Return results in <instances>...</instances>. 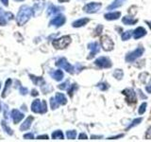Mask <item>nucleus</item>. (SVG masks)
Masks as SVG:
<instances>
[{
  "label": "nucleus",
  "mask_w": 151,
  "mask_h": 142,
  "mask_svg": "<svg viewBox=\"0 0 151 142\" xmlns=\"http://www.w3.org/2000/svg\"><path fill=\"white\" fill-rule=\"evenodd\" d=\"M33 14V9L28 6H23L20 8L16 16V21L19 26H23L29 20Z\"/></svg>",
  "instance_id": "1"
},
{
  "label": "nucleus",
  "mask_w": 151,
  "mask_h": 142,
  "mask_svg": "<svg viewBox=\"0 0 151 142\" xmlns=\"http://www.w3.org/2000/svg\"><path fill=\"white\" fill-rule=\"evenodd\" d=\"M71 43V37L68 35H65L59 38V39H56L52 42V45L57 49H63L65 47H67Z\"/></svg>",
  "instance_id": "2"
},
{
  "label": "nucleus",
  "mask_w": 151,
  "mask_h": 142,
  "mask_svg": "<svg viewBox=\"0 0 151 142\" xmlns=\"http://www.w3.org/2000/svg\"><path fill=\"white\" fill-rule=\"evenodd\" d=\"M31 111L34 113H40L45 114L47 111L46 102L45 101H41V99H35L31 104Z\"/></svg>",
  "instance_id": "3"
},
{
  "label": "nucleus",
  "mask_w": 151,
  "mask_h": 142,
  "mask_svg": "<svg viewBox=\"0 0 151 142\" xmlns=\"http://www.w3.org/2000/svg\"><path fill=\"white\" fill-rule=\"evenodd\" d=\"M144 51H145V49L141 46L138 47V49H136L135 50H133L126 56V62H127V63H132V62H134L136 59L140 58V57L144 54Z\"/></svg>",
  "instance_id": "4"
},
{
  "label": "nucleus",
  "mask_w": 151,
  "mask_h": 142,
  "mask_svg": "<svg viewBox=\"0 0 151 142\" xmlns=\"http://www.w3.org/2000/svg\"><path fill=\"white\" fill-rule=\"evenodd\" d=\"M100 43H101V46L105 51H111L113 49V47H114V44H113L112 40L108 35H103L101 37Z\"/></svg>",
  "instance_id": "5"
},
{
  "label": "nucleus",
  "mask_w": 151,
  "mask_h": 142,
  "mask_svg": "<svg viewBox=\"0 0 151 142\" xmlns=\"http://www.w3.org/2000/svg\"><path fill=\"white\" fill-rule=\"evenodd\" d=\"M56 65L66 70L68 73H71V74L74 73V66L72 64H70V63H68L67 60H66L65 58H60V60L57 61Z\"/></svg>",
  "instance_id": "6"
},
{
  "label": "nucleus",
  "mask_w": 151,
  "mask_h": 142,
  "mask_svg": "<svg viewBox=\"0 0 151 142\" xmlns=\"http://www.w3.org/2000/svg\"><path fill=\"white\" fill-rule=\"evenodd\" d=\"M94 64L100 68H110L112 65L111 60L107 58V57H99L94 61Z\"/></svg>",
  "instance_id": "7"
},
{
  "label": "nucleus",
  "mask_w": 151,
  "mask_h": 142,
  "mask_svg": "<svg viewBox=\"0 0 151 142\" xmlns=\"http://www.w3.org/2000/svg\"><path fill=\"white\" fill-rule=\"evenodd\" d=\"M101 8V3H96V2H92L88 3L85 5L83 8V11L86 12L87 13H96Z\"/></svg>",
  "instance_id": "8"
},
{
  "label": "nucleus",
  "mask_w": 151,
  "mask_h": 142,
  "mask_svg": "<svg viewBox=\"0 0 151 142\" xmlns=\"http://www.w3.org/2000/svg\"><path fill=\"white\" fill-rule=\"evenodd\" d=\"M122 93L126 96V99H127V101H129V102H130V103H135V102H136V101H137L136 93L133 91V89L127 88V89H125Z\"/></svg>",
  "instance_id": "9"
},
{
  "label": "nucleus",
  "mask_w": 151,
  "mask_h": 142,
  "mask_svg": "<svg viewBox=\"0 0 151 142\" xmlns=\"http://www.w3.org/2000/svg\"><path fill=\"white\" fill-rule=\"evenodd\" d=\"M88 47L91 49V53H90V56L88 57V59H91V58H93V57H94L99 52V50H100V46H99L98 43H96V42H93V43H91V44H89Z\"/></svg>",
  "instance_id": "10"
},
{
  "label": "nucleus",
  "mask_w": 151,
  "mask_h": 142,
  "mask_svg": "<svg viewBox=\"0 0 151 142\" xmlns=\"http://www.w3.org/2000/svg\"><path fill=\"white\" fill-rule=\"evenodd\" d=\"M24 117H25V115H24L23 113H21L19 110H17V109H13L12 111V117L13 122L15 123V124L20 122L24 118Z\"/></svg>",
  "instance_id": "11"
},
{
  "label": "nucleus",
  "mask_w": 151,
  "mask_h": 142,
  "mask_svg": "<svg viewBox=\"0 0 151 142\" xmlns=\"http://www.w3.org/2000/svg\"><path fill=\"white\" fill-rule=\"evenodd\" d=\"M65 21H66V19L63 15H58L50 21V25L55 26V27H60L65 23Z\"/></svg>",
  "instance_id": "12"
},
{
  "label": "nucleus",
  "mask_w": 151,
  "mask_h": 142,
  "mask_svg": "<svg viewBox=\"0 0 151 142\" xmlns=\"http://www.w3.org/2000/svg\"><path fill=\"white\" fill-rule=\"evenodd\" d=\"M44 6H45L44 0H38V1L34 4V7L32 8L34 15H38V14H40L42 12V9H44Z\"/></svg>",
  "instance_id": "13"
},
{
  "label": "nucleus",
  "mask_w": 151,
  "mask_h": 142,
  "mask_svg": "<svg viewBox=\"0 0 151 142\" xmlns=\"http://www.w3.org/2000/svg\"><path fill=\"white\" fill-rule=\"evenodd\" d=\"M50 75H51L52 78H53L54 80H58V82H60V80H63V76H64L63 72L60 69H57V70H54V71H51Z\"/></svg>",
  "instance_id": "14"
},
{
  "label": "nucleus",
  "mask_w": 151,
  "mask_h": 142,
  "mask_svg": "<svg viewBox=\"0 0 151 142\" xmlns=\"http://www.w3.org/2000/svg\"><path fill=\"white\" fill-rule=\"evenodd\" d=\"M146 34V30L143 27H139L137 28L136 30L133 31V37L134 39H139V38H142L143 36H145Z\"/></svg>",
  "instance_id": "15"
},
{
  "label": "nucleus",
  "mask_w": 151,
  "mask_h": 142,
  "mask_svg": "<svg viewBox=\"0 0 151 142\" xmlns=\"http://www.w3.org/2000/svg\"><path fill=\"white\" fill-rule=\"evenodd\" d=\"M33 120H34V118H33V117H28L27 120L22 123V125L20 126V130L21 131H26V130L29 129Z\"/></svg>",
  "instance_id": "16"
},
{
  "label": "nucleus",
  "mask_w": 151,
  "mask_h": 142,
  "mask_svg": "<svg viewBox=\"0 0 151 142\" xmlns=\"http://www.w3.org/2000/svg\"><path fill=\"white\" fill-rule=\"evenodd\" d=\"M121 16V13L119 12H109V13H106L104 17H105L106 20H109V21H111V20H117L118 18Z\"/></svg>",
  "instance_id": "17"
},
{
  "label": "nucleus",
  "mask_w": 151,
  "mask_h": 142,
  "mask_svg": "<svg viewBox=\"0 0 151 142\" xmlns=\"http://www.w3.org/2000/svg\"><path fill=\"white\" fill-rule=\"evenodd\" d=\"M55 99L60 105H65V104L67 103V99H66V97L63 93H57L55 95Z\"/></svg>",
  "instance_id": "18"
},
{
  "label": "nucleus",
  "mask_w": 151,
  "mask_h": 142,
  "mask_svg": "<svg viewBox=\"0 0 151 142\" xmlns=\"http://www.w3.org/2000/svg\"><path fill=\"white\" fill-rule=\"evenodd\" d=\"M88 22H89L88 18H81V19H78V20H77V21H75L72 25L74 28H80V27L85 26Z\"/></svg>",
  "instance_id": "19"
},
{
  "label": "nucleus",
  "mask_w": 151,
  "mask_h": 142,
  "mask_svg": "<svg viewBox=\"0 0 151 142\" xmlns=\"http://www.w3.org/2000/svg\"><path fill=\"white\" fill-rule=\"evenodd\" d=\"M125 1L126 0H114V1H113L110 6L107 8V9H114L116 8H119L122 6L123 4H124Z\"/></svg>",
  "instance_id": "20"
},
{
  "label": "nucleus",
  "mask_w": 151,
  "mask_h": 142,
  "mask_svg": "<svg viewBox=\"0 0 151 142\" xmlns=\"http://www.w3.org/2000/svg\"><path fill=\"white\" fill-rule=\"evenodd\" d=\"M29 77L32 80V82L34 83V84H36V85H42V84H45V80H44V79H42V77H35V76H33V75H29Z\"/></svg>",
  "instance_id": "21"
},
{
  "label": "nucleus",
  "mask_w": 151,
  "mask_h": 142,
  "mask_svg": "<svg viewBox=\"0 0 151 142\" xmlns=\"http://www.w3.org/2000/svg\"><path fill=\"white\" fill-rule=\"evenodd\" d=\"M122 22L125 24V25H134L138 20L137 19H132L131 17H129V16H125L124 18L122 19Z\"/></svg>",
  "instance_id": "22"
},
{
  "label": "nucleus",
  "mask_w": 151,
  "mask_h": 142,
  "mask_svg": "<svg viewBox=\"0 0 151 142\" xmlns=\"http://www.w3.org/2000/svg\"><path fill=\"white\" fill-rule=\"evenodd\" d=\"M60 11V8L54 6V5H50L48 9H47V13H48V15H54V14L58 13Z\"/></svg>",
  "instance_id": "23"
},
{
  "label": "nucleus",
  "mask_w": 151,
  "mask_h": 142,
  "mask_svg": "<svg viewBox=\"0 0 151 142\" xmlns=\"http://www.w3.org/2000/svg\"><path fill=\"white\" fill-rule=\"evenodd\" d=\"M63 132L58 130V131H55L53 134H52V138L53 139H63Z\"/></svg>",
  "instance_id": "24"
},
{
  "label": "nucleus",
  "mask_w": 151,
  "mask_h": 142,
  "mask_svg": "<svg viewBox=\"0 0 151 142\" xmlns=\"http://www.w3.org/2000/svg\"><path fill=\"white\" fill-rule=\"evenodd\" d=\"M1 126H2V128L4 129V131L7 133V134H9V135H12V134H13V132H12V130L9 128L8 125H7V123H6V121L5 120H2L1 121Z\"/></svg>",
  "instance_id": "25"
},
{
  "label": "nucleus",
  "mask_w": 151,
  "mask_h": 142,
  "mask_svg": "<svg viewBox=\"0 0 151 142\" xmlns=\"http://www.w3.org/2000/svg\"><path fill=\"white\" fill-rule=\"evenodd\" d=\"M11 85H12V80L9 79V80H6V85H5V89H4L3 94H2L3 98H5V97L7 96V90H9V88L11 87Z\"/></svg>",
  "instance_id": "26"
},
{
  "label": "nucleus",
  "mask_w": 151,
  "mask_h": 142,
  "mask_svg": "<svg viewBox=\"0 0 151 142\" xmlns=\"http://www.w3.org/2000/svg\"><path fill=\"white\" fill-rule=\"evenodd\" d=\"M132 33H133V31H130V30H127V31L123 32V34H122V40L123 41H127L131 37Z\"/></svg>",
  "instance_id": "27"
},
{
  "label": "nucleus",
  "mask_w": 151,
  "mask_h": 142,
  "mask_svg": "<svg viewBox=\"0 0 151 142\" xmlns=\"http://www.w3.org/2000/svg\"><path fill=\"white\" fill-rule=\"evenodd\" d=\"M66 135H67V138H69V139H75L76 136H77V132H76L75 130L67 131Z\"/></svg>",
  "instance_id": "28"
},
{
  "label": "nucleus",
  "mask_w": 151,
  "mask_h": 142,
  "mask_svg": "<svg viewBox=\"0 0 151 142\" xmlns=\"http://www.w3.org/2000/svg\"><path fill=\"white\" fill-rule=\"evenodd\" d=\"M50 105H51V108L52 109H57L60 104L58 103V101H56L55 98H51L50 99Z\"/></svg>",
  "instance_id": "29"
},
{
  "label": "nucleus",
  "mask_w": 151,
  "mask_h": 142,
  "mask_svg": "<svg viewBox=\"0 0 151 142\" xmlns=\"http://www.w3.org/2000/svg\"><path fill=\"white\" fill-rule=\"evenodd\" d=\"M142 120H143V118L142 117H139V118H136V120H134L133 121H132V123L131 124L127 127V129H129V128H132V127H134V126H136V125H138V124H140V123L142 122Z\"/></svg>",
  "instance_id": "30"
},
{
  "label": "nucleus",
  "mask_w": 151,
  "mask_h": 142,
  "mask_svg": "<svg viewBox=\"0 0 151 142\" xmlns=\"http://www.w3.org/2000/svg\"><path fill=\"white\" fill-rule=\"evenodd\" d=\"M113 75H114V77L117 80H121L123 78V71L120 70V69H116L114 71V73H113Z\"/></svg>",
  "instance_id": "31"
},
{
  "label": "nucleus",
  "mask_w": 151,
  "mask_h": 142,
  "mask_svg": "<svg viewBox=\"0 0 151 142\" xmlns=\"http://www.w3.org/2000/svg\"><path fill=\"white\" fill-rule=\"evenodd\" d=\"M146 102H144V103H142L141 104V106L139 107V109H138V113L140 114V115H143V114L145 112V110H146Z\"/></svg>",
  "instance_id": "32"
},
{
  "label": "nucleus",
  "mask_w": 151,
  "mask_h": 142,
  "mask_svg": "<svg viewBox=\"0 0 151 142\" xmlns=\"http://www.w3.org/2000/svg\"><path fill=\"white\" fill-rule=\"evenodd\" d=\"M77 88V86H76V84H73L72 86H71V88L68 90V94L69 96H73V93H74V90Z\"/></svg>",
  "instance_id": "33"
},
{
  "label": "nucleus",
  "mask_w": 151,
  "mask_h": 142,
  "mask_svg": "<svg viewBox=\"0 0 151 142\" xmlns=\"http://www.w3.org/2000/svg\"><path fill=\"white\" fill-rule=\"evenodd\" d=\"M24 138H26V139H33V138H34V135H33V134L28 133V134L24 135Z\"/></svg>",
  "instance_id": "34"
},
{
  "label": "nucleus",
  "mask_w": 151,
  "mask_h": 142,
  "mask_svg": "<svg viewBox=\"0 0 151 142\" xmlns=\"http://www.w3.org/2000/svg\"><path fill=\"white\" fill-rule=\"evenodd\" d=\"M68 82H66V83H61V84H60L59 85V88L60 89H63V90H64V89H66V88H67V86H68Z\"/></svg>",
  "instance_id": "35"
},
{
  "label": "nucleus",
  "mask_w": 151,
  "mask_h": 142,
  "mask_svg": "<svg viewBox=\"0 0 151 142\" xmlns=\"http://www.w3.org/2000/svg\"><path fill=\"white\" fill-rule=\"evenodd\" d=\"M98 87L100 88L101 90H106L109 86H108V84H106V83H100V84H98Z\"/></svg>",
  "instance_id": "36"
},
{
  "label": "nucleus",
  "mask_w": 151,
  "mask_h": 142,
  "mask_svg": "<svg viewBox=\"0 0 151 142\" xmlns=\"http://www.w3.org/2000/svg\"><path fill=\"white\" fill-rule=\"evenodd\" d=\"M27 92H28V91H27V89L26 87H20V93H21L22 95H26Z\"/></svg>",
  "instance_id": "37"
},
{
  "label": "nucleus",
  "mask_w": 151,
  "mask_h": 142,
  "mask_svg": "<svg viewBox=\"0 0 151 142\" xmlns=\"http://www.w3.org/2000/svg\"><path fill=\"white\" fill-rule=\"evenodd\" d=\"M145 137H146V138H148V139H151V127L148 129L147 133H146Z\"/></svg>",
  "instance_id": "38"
},
{
  "label": "nucleus",
  "mask_w": 151,
  "mask_h": 142,
  "mask_svg": "<svg viewBox=\"0 0 151 142\" xmlns=\"http://www.w3.org/2000/svg\"><path fill=\"white\" fill-rule=\"evenodd\" d=\"M78 138L79 139H87V135H85L84 133H81V134L78 135Z\"/></svg>",
  "instance_id": "39"
},
{
  "label": "nucleus",
  "mask_w": 151,
  "mask_h": 142,
  "mask_svg": "<svg viewBox=\"0 0 151 142\" xmlns=\"http://www.w3.org/2000/svg\"><path fill=\"white\" fill-rule=\"evenodd\" d=\"M38 139H48V135H39L37 137Z\"/></svg>",
  "instance_id": "40"
},
{
  "label": "nucleus",
  "mask_w": 151,
  "mask_h": 142,
  "mask_svg": "<svg viewBox=\"0 0 151 142\" xmlns=\"http://www.w3.org/2000/svg\"><path fill=\"white\" fill-rule=\"evenodd\" d=\"M145 90L147 91V93H151V84L150 85H146V86H145Z\"/></svg>",
  "instance_id": "41"
},
{
  "label": "nucleus",
  "mask_w": 151,
  "mask_h": 142,
  "mask_svg": "<svg viewBox=\"0 0 151 142\" xmlns=\"http://www.w3.org/2000/svg\"><path fill=\"white\" fill-rule=\"evenodd\" d=\"M1 2L3 3L4 6H8L9 5V0H1Z\"/></svg>",
  "instance_id": "42"
},
{
  "label": "nucleus",
  "mask_w": 151,
  "mask_h": 142,
  "mask_svg": "<svg viewBox=\"0 0 151 142\" xmlns=\"http://www.w3.org/2000/svg\"><path fill=\"white\" fill-rule=\"evenodd\" d=\"M31 95H32V96H38V92L36 91V90H32Z\"/></svg>",
  "instance_id": "43"
},
{
  "label": "nucleus",
  "mask_w": 151,
  "mask_h": 142,
  "mask_svg": "<svg viewBox=\"0 0 151 142\" xmlns=\"http://www.w3.org/2000/svg\"><path fill=\"white\" fill-rule=\"evenodd\" d=\"M146 24H147V25L149 26V28H151V22H149V21H146Z\"/></svg>",
  "instance_id": "44"
},
{
  "label": "nucleus",
  "mask_w": 151,
  "mask_h": 142,
  "mask_svg": "<svg viewBox=\"0 0 151 142\" xmlns=\"http://www.w3.org/2000/svg\"><path fill=\"white\" fill-rule=\"evenodd\" d=\"M60 2H68L69 0H59Z\"/></svg>",
  "instance_id": "45"
},
{
  "label": "nucleus",
  "mask_w": 151,
  "mask_h": 142,
  "mask_svg": "<svg viewBox=\"0 0 151 142\" xmlns=\"http://www.w3.org/2000/svg\"><path fill=\"white\" fill-rule=\"evenodd\" d=\"M0 87H1V83H0Z\"/></svg>",
  "instance_id": "46"
},
{
  "label": "nucleus",
  "mask_w": 151,
  "mask_h": 142,
  "mask_svg": "<svg viewBox=\"0 0 151 142\" xmlns=\"http://www.w3.org/2000/svg\"><path fill=\"white\" fill-rule=\"evenodd\" d=\"M16 1H19V0H16Z\"/></svg>",
  "instance_id": "47"
}]
</instances>
